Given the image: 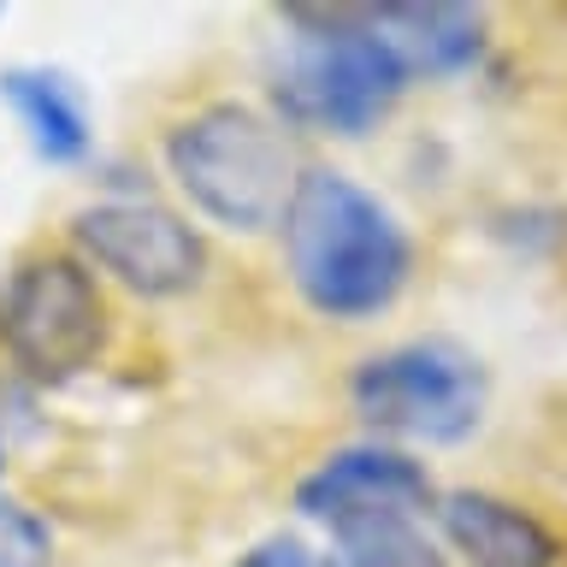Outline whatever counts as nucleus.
I'll return each instance as SVG.
<instances>
[{
	"instance_id": "f257e3e1",
	"label": "nucleus",
	"mask_w": 567,
	"mask_h": 567,
	"mask_svg": "<svg viewBox=\"0 0 567 567\" xmlns=\"http://www.w3.org/2000/svg\"><path fill=\"white\" fill-rule=\"evenodd\" d=\"M284 272L301 308L331 326H367L414 284L420 243L384 195L337 166H301L284 207Z\"/></svg>"
},
{
	"instance_id": "f03ea898",
	"label": "nucleus",
	"mask_w": 567,
	"mask_h": 567,
	"mask_svg": "<svg viewBox=\"0 0 567 567\" xmlns=\"http://www.w3.org/2000/svg\"><path fill=\"white\" fill-rule=\"evenodd\" d=\"M290 60L272 78L284 124L319 136H367L408 95V65L367 24V7H284Z\"/></svg>"
},
{
	"instance_id": "7ed1b4c3",
	"label": "nucleus",
	"mask_w": 567,
	"mask_h": 567,
	"mask_svg": "<svg viewBox=\"0 0 567 567\" xmlns=\"http://www.w3.org/2000/svg\"><path fill=\"white\" fill-rule=\"evenodd\" d=\"M166 172L202 219L243 237L284 225L301 177L284 124L248 101H207L177 118L166 131Z\"/></svg>"
},
{
	"instance_id": "20e7f679",
	"label": "nucleus",
	"mask_w": 567,
	"mask_h": 567,
	"mask_svg": "<svg viewBox=\"0 0 567 567\" xmlns=\"http://www.w3.org/2000/svg\"><path fill=\"white\" fill-rule=\"evenodd\" d=\"M349 408L379 443L450 450V443H467L491 414V367L461 337H408L354 361Z\"/></svg>"
},
{
	"instance_id": "39448f33",
	"label": "nucleus",
	"mask_w": 567,
	"mask_h": 567,
	"mask_svg": "<svg viewBox=\"0 0 567 567\" xmlns=\"http://www.w3.org/2000/svg\"><path fill=\"white\" fill-rule=\"evenodd\" d=\"M113 308L101 278L65 248H24L0 278V354L30 384H71L101 361Z\"/></svg>"
},
{
	"instance_id": "423d86ee",
	"label": "nucleus",
	"mask_w": 567,
	"mask_h": 567,
	"mask_svg": "<svg viewBox=\"0 0 567 567\" xmlns=\"http://www.w3.org/2000/svg\"><path fill=\"white\" fill-rule=\"evenodd\" d=\"M71 248L89 272L118 278L142 301L189 296L207 272V243L184 213L148 202V195H106L65 219Z\"/></svg>"
},
{
	"instance_id": "0eeeda50",
	"label": "nucleus",
	"mask_w": 567,
	"mask_h": 567,
	"mask_svg": "<svg viewBox=\"0 0 567 567\" xmlns=\"http://www.w3.org/2000/svg\"><path fill=\"white\" fill-rule=\"evenodd\" d=\"M437 496L443 491L425 473V461L379 437L343 443V450H331L296 478V508L319 526H349V520H367V514H420V520H432Z\"/></svg>"
},
{
	"instance_id": "6e6552de",
	"label": "nucleus",
	"mask_w": 567,
	"mask_h": 567,
	"mask_svg": "<svg viewBox=\"0 0 567 567\" xmlns=\"http://www.w3.org/2000/svg\"><path fill=\"white\" fill-rule=\"evenodd\" d=\"M437 538L461 567H567V526L491 485H455L432 508Z\"/></svg>"
},
{
	"instance_id": "1a4fd4ad",
	"label": "nucleus",
	"mask_w": 567,
	"mask_h": 567,
	"mask_svg": "<svg viewBox=\"0 0 567 567\" xmlns=\"http://www.w3.org/2000/svg\"><path fill=\"white\" fill-rule=\"evenodd\" d=\"M367 24L390 42V53L408 65V78H467L491 60V12L455 7V0H384L367 7Z\"/></svg>"
},
{
	"instance_id": "9d476101",
	"label": "nucleus",
	"mask_w": 567,
	"mask_h": 567,
	"mask_svg": "<svg viewBox=\"0 0 567 567\" xmlns=\"http://www.w3.org/2000/svg\"><path fill=\"white\" fill-rule=\"evenodd\" d=\"M0 101L12 106L18 131L42 166H83L95 154V118L71 71L60 65H7L0 71Z\"/></svg>"
},
{
	"instance_id": "9b49d317",
	"label": "nucleus",
	"mask_w": 567,
	"mask_h": 567,
	"mask_svg": "<svg viewBox=\"0 0 567 567\" xmlns=\"http://www.w3.org/2000/svg\"><path fill=\"white\" fill-rule=\"evenodd\" d=\"M319 567H455L443 538L425 532L420 514H367V520L331 526V549Z\"/></svg>"
},
{
	"instance_id": "f8f14e48",
	"label": "nucleus",
	"mask_w": 567,
	"mask_h": 567,
	"mask_svg": "<svg viewBox=\"0 0 567 567\" xmlns=\"http://www.w3.org/2000/svg\"><path fill=\"white\" fill-rule=\"evenodd\" d=\"M0 567H53L48 520L12 496H0Z\"/></svg>"
},
{
	"instance_id": "ddd939ff",
	"label": "nucleus",
	"mask_w": 567,
	"mask_h": 567,
	"mask_svg": "<svg viewBox=\"0 0 567 567\" xmlns=\"http://www.w3.org/2000/svg\"><path fill=\"white\" fill-rule=\"evenodd\" d=\"M230 567H319V556L296 538V532H266V538L248 544Z\"/></svg>"
},
{
	"instance_id": "4468645a",
	"label": "nucleus",
	"mask_w": 567,
	"mask_h": 567,
	"mask_svg": "<svg viewBox=\"0 0 567 567\" xmlns=\"http://www.w3.org/2000/svg\"><path fill=\"white\" fill-rule=\"evenodd\" d=\"M0 467H7V443H0Z\"/></svg>"
}]
</instances>
